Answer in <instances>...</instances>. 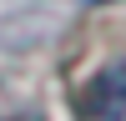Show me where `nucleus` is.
Wrapping results in <instances>:
<instances>
[{"instance_id": "f257e3e1", "label": "nucleus", "mask_w": 126, "mask_h": 121, "mask_svg": "<svg viewBox=\"0 0 126 121\" xmlns=\"http://www.w3.org/2000/svg\"><path fill=\"white\" fill-rule=\"evenodd\" d=\"M81 111L91 121H126V66H106L86 91H81Z\"/></svg>"}, {"instance_id": "f03ea898", "label": "nucleus", "mask_w": 126, "mask_h": 121, "mask_svg": "<svg viewBox=\"0 0 126 121\" xmlns=\"http://www.w3.org/2000/svg\"><path fill=\"white\" fill-rule=\"evenodd\" d=\"M0 121H40V111L25 106V101H15L10 91H0Z\"/></svg>"}]
</instances>
